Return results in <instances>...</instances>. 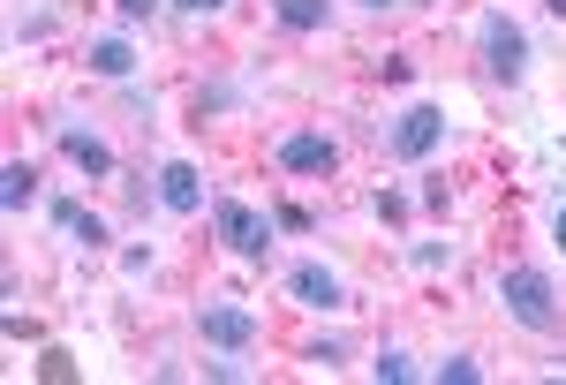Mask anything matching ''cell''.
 I'll use <instances>...</instances> for the list:
<instances>
[{
	"label": "cell",
	"instance_id": "cell-1",
	"mask_svg": "<svg viewBox=\"0 0 566 385\" xmlns=\"http://www.w3.org/2000/svg\"><path fill=\"white\" fill-rule=\"evenodd\" d=\"M499 302H506V318L528 325V333H559V295H552V280L536 264H506L499 272Z\"/></svg>",
	"mask_w": 566,
	"mask_h": 385
},
{
	"label": "cell",
	"instance_id": "cell-2",
	"mask_svg": "<svg viewBox=\"0 0 566 385\" xmlns=\"http://www.w3.org/2000/svg\"><path fill=\"white\" fill-rule=\"evenodd\" d=\"M272 227H280V219L250 212L242 197H212V235H219V242H227L234 257H250V264H258V257L272 250Z\"/></svg>",
	"mask_w": 566,
	"mask_h": 385
},
{
	"label": "cell",
	"instance_id": "cell-3",
	"mask_svg": "<svg viewBox=\"0 0 566 385\" xmlns=\"http://www.w3.org/2000/svg\"><path fill=\"white\" fill-rule=\"evenodd\" d=\"M392 159H408V167H423V159H431L438 144H446V106H431V98H416V106H408V114H400V122H392Z\"/></svg>",
	"mask_w": 566,
	"mask_h": 385
},
{
	"label": "cell",
	"instance_id": "cell-4",
	"mask_svg": "<svg viewBox=\"0 0 566 385\" xmlns=\"http://www.w3.org/2000/svg\"><path fill=\"white\" fill-rule=\"evenodd\" d=\"M483 69L499 76V84H522L528 76V39L514 15H483Z\"/></svg>",
	"mask_w": 566,
	"mask_h": 385
},
{
	"label": "cell",
	"instance_id": "cell-5",
	"mask_svg": "<svg viewBox=\"0 0 566 385\" xmlns=\"http://www.w3.org/2000/svg\"><path fill=\"white\" fill-rule=\"evenodd\" d=\"M197 333H205V347H219V355H242V347L258 341V310H242V302H205V310H197Z\"/></svg>",
	"mask_w": 566,
	"mask_h": 385
},
{
	"label": "cell",
	"instance_id": "cell-6",
	"mask_svg": "<svg viewBox=\"0 0 566 385\" xmlns=\"http://www.w3.org/2000/svg\"><path fill=\"white\" fill-rule=\"evenodd\" d=\"M333 167H340V144H333V136H317V128L280 136V174H295V181H325Z\"/></svg>",
	"mask_w": 566,
	"mask_h": 385
},
{
	"label": "cell",
	"instance_id": "cell-7",
	"mask_svg": "<svg viewBox=\"0 0 566 385\" xmlns=\"http://www.w3.org/2000/svg\"><path fill=\"white\" fill-rule=\"evenodd\" d=\"M159 205H167V212H205V174L189 167V159H167V167H159Z\"/></svg>",
	"mask_w": 566,
	"mask_h": 385
},
{
	"label": "cell",
	"instance_id": "cell-8",
	"mask_svg": "<svg viewBox=\"0 0 566 385\" xmlns=\"http://www.w3.org/2000/svg\"><path fill=\"white\" fill-rule=\"evenodd\" d=\"M31 205H39V167H31V159H8V167H0V212L23 219Z\"/></svg>",
	"mask_w": 566,
	"mask_h": 385
},
{
	"label": "cell",
	"instance_id": "cell-9",
	"mask_svg": "<svg viewBox=\"0 0 566 385\" xmlns=\"http://www.w3.org/2000/svg\"><path fill=\"white\" fill-rule=\"evenodd\" d=\"M61 152H69V167H84L91 181H106V174H114V152H106V136H91V128H61Z\"/></svg>",
	"mask_w": 566,
	"mask_h": 385
},
{
	"label": "cell",
	"instance_id": "cell-10",
	"mask_svg": "<svg viewBox=\"0 0 566 385\" xmlns=\"http://www.w3.org/2000/svg\"><path fill=\"white\" fill-rule=\"evenodd\" d=\"M287 288H295L303 310H340V280H333L325 264H295V272H287Z\"/></svg>",
	"mask_w": 566,
	"mask_h": 385
},
{
	"label": "cell",
	"instance_id": "cell-11",
	"mask_svg": "<svg viewBox=\"0 0 566 385\" xmlns=\"http://www.w3.org/2000/svg\"><path fill=\"white\" fill-rule=\"evenodd\" d=\"M53 227H69V235H76L84 250H106V219H98V212H84L76 197H53Z\"/></svg>",
	"mask_w": 566,
	"mask_h": 385
},
{
	"label": "cell",
	"instance_id": "cell-12",
	"mask_svg": "<svg viewBox=\"0 0 566 385\" xmlns=\"http://www.w3.org/2000/svg\"><path fill=\"white\" fill-rule=\"evenodd\" d=\"M280 31H325L333 23V0H272Z\"/></svg>",
	"mask_w": 566,
	"mask_h": 385
},
{
	"label": "cell",
	"instance_id": "cell-13",
	"mask_svg": "<svg viewBox=\"0 0 566 385\" xmlns=\"http://www.w3.org/2000/svg\"><path fill=\"white\" fill-rule=\"evenodd\" d=\"M129 69H136L129 39H98V45H91V76H106V84H122Z\"/></svg>",
	"mask_w": 566,
	"mask_h": 385
},
{
	"label": "cell",
	"instance_id": "cell-14",
	"mask_svg": "<svg viewBox=\"0 0 566 385\" xmlns=\"http://www.w3.org/2000/svg\"><path fill=\"white\" fill-rule=\"evenodd\" d=\"M438 385H483V363L476 355H446L438 363Z\"/></svg>",
	"mask_w": 566,
	"mask_h": 385
},
{
	"label": "cell",
	"instance_id": "cell-15",
	"mask_svg": "<svg viewBox=\"0 0 566 385\" xmlns=\"http://www.w3.org/2000/svg\"><path fill=\"white\" fill-rule=\"evenodd\" d=\"M370 371H378V385H408V378H416V363H408L400 347H386V355H378Z\"/></svg>",
	"mask_w": 566,
	"mask_h": 385
},
{
	"label": "cell",
	"instance_id": "cell-16",
	"mask_svg": "<svg viewBox=\"0 0 566 385\" xmlns=\"http://www.w3.org/2000/svg\"><path fill=\"white\" fill-rule=\"evenodd\" d=\"M303 363H310V371H340V341H310Z\"/></svg>",
	"mask_w": 566,
	"mask_h": 385
},
{
	"label": "cell",
	"instance_id": "cell-17",
	"mask_svg": "<svg viewBox=\"0 0 566 385\" xmlns=\"http://www.w3.org/2000/svg\"><path fill=\"white\" fill-rule=\"evenodd\" d=\"M0 333H8V341H39V318H23V310H8V318H0Z\"/></svg>",
	"mask_w": 566,
	"mask_h": 385
},
{
	"label": "cell",
	"instance_id": "cell-18",
	"mask_svg": "<svg viewBox=\"0 0 566 385\" xmlns=\"http://www.w3.org/2000/svg\"><path fill=\"white\" fill-rule=\"evenodd\" d=\"M378 219H386V227H400V219H408V197H400V189H386V197H378Z\"/></svg>",
	"mask_w": 566,
	"mask_h": 385
},
{
	"label": "cell",
	"instance_id": "cell-19",
	"mask_svg": "<svg viewBox=\"0 0 566 385\" xmlns=\"http://www.w3.org/2000/svg\"><path fill=\"white\" fill-rule=\"evenodd\" d=\"M39 371H45V378H69L76 363H69V347H45V355H39Z\"/></svg>",
	"mask_w": 566,
	"mask_h": 385
},
{
	"label": "cell",
	"instance_id": "cell-20",
	"mask_svg": "<svg viewBox=\"0 0 566 385\" xmlns=\"http://www.w3.org/2000/svg\"><path fill=\"white\" fill-rule=\"evenodd\" d=\"M272 219H280L287 235H310V212H303V205H280V212H272Z\"/></svg>",
	"mask_w": 566,
	"mask_h": 385
},
{
	"label": "cell",
	"instance_id": "cell-21",
	"mask_svg": "<svg viewBox=\"0 0 566 385\" xmlns=\"http://www.w3.org/2000/svg\"><path fill=\"white\" fill-rule=\"evenodd\" d=\"M408 257H416L423 272H438V264H446V242H416V250H408Z\"/></svg>",
	"mask_w": 566,
	"mask_h": 385
},
{
	"label": "cell",
	"instance_id": "cell-22",
	"mask_svg": "<svg viewBox=\"0 0 566 385\" xmlns=\"http://www.w3.org/2000/svg\"><path fill=\"white\" fill-rule=\"evenodd\" d=\"M114 8H122V15H129V23H144V15H159V8H167V0H114Z\"/></svg>",
	"mask_w": 566,
	"mask_h": 385
},
{
	"label": "cell",
	"instance_id": "cell-23",
	"mask_svg": "<svg viewBox=\"0 0 566 385\" xmlns=\"http://www.w3.org/2000/svg\"><path fill=\"white\" fill-rule=\"evenodd\" d=\"M167 8H181V15H219L227 0H167Z\"/></svg>",
	"mask_w": 566,
	"mask_h": 385
},
{
	"label": "cell",
	"instance_id": "cell-24",
	"mask_svg": "<svg viewBox=\"0 0 566 385\" xmlns=\"http://www.w3.org/2000/svg\"><path fill=\"white\" fill-rule=\"evenodd\" d=\"M552 235H559V250H566V205H559V219H552Z\"/></svg>",
	"mask_w": 566,
	"mask_h": 385
},
{
	"label": "cell",
	"instance_id": "cell-25",
	"mask_svg": "<svg viewBox=\"0 0 566 385\" xmlns=\"http://www.w3.org/2000/svg\"><path fill=\"white\" fill-rule=\"evenodd\" d=\"M544 8H552V15H559V23H566V0H544Z\"/></svg>",
	"mask_w": 566,
	"mask_h": 385
},
{
	"label": "cell",
	"instance_id": "cell-26",
	"mask_svg": "<svg viewBox=\"0 0 566 385\" xmlns=\"http://www.w3.org/2000/svg\"><path fill=\"white\" fill-rule=\"evenodd\" d=\"M363 8H392V0H363Z\"/></svg>",
	"mask_w": 566,
	"mask_h": 385
}]
</instances>
